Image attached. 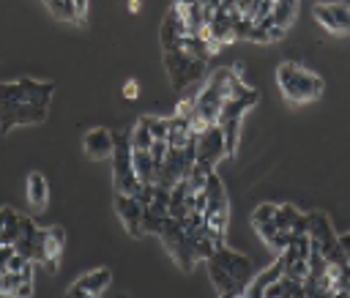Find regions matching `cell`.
<instances>
[{
	"mask_svg": "<svg viewBox=\"0 0 350 298\" xmlns=\"http://www.w3.org/2000/svg\"><path fill=\"white\" fill-rule=\"evenodd\" d=\"M241 120L243 118H224V120H216L224 131V142H227V156H235L238 150V137H241Z\"/></svg>",
	"mask_w": 350,
	"mask_h": 298,
	"instance_id": "obj_24",
	"label": "cell"
},
{
	"mask_svg": "<svg viewBox=\"0 0 350 298\" xmlns=\"http://www.w3.org/2000/svg\"><path fill=\"white\" fill-rule=\"evenodd\" d=\"M131 159H134V172L139 178V183H156V161L150 156V150H134L131 148Z\"/></svg>",
	"mask_w": 350,
	"mask_h": 298,
	"instance_id": "obj_22",
	"label": "cell"
},
{
	"mask_svg": "<svg viewBox=\"0 0 350 298\" xmlns=\"http://www.w3.org/2000/svg\"><path fill=\"white\" fill-rule=\"evenodd\" d=\"M227 156V142H224V131L219 123H211L200 131L197 137V161H205L211 167H216L221 159Z\"/></svg>",
	"mask_w": 350,
	"mask_h": 298,
	"instance_id": "obj_7",
	"label": "cell"
},
{
	"mask_svg": "<svg viewBox=\"0 0 350 298\" xmlns=\"http://www.w3.org/2000/svg\"><path fill=\"white\" fill-rule=\"evenodd\" d=\"M276 82H279L282 96H284L287 101H293V104L314 101V98H320L323 90H325V82H323L314 71H309V68H304V66H298V63H282V66L276 68Z\"/></svg>",
	"mask_w": 350,
	"mask_h": 298,
	"instance_id": "obj_1",
	"label": "cell"
},
{
	"mask_svg": "<svg viewBox=\"0 0 350 298\" xmlns=\"http://www.w3.org/2000/svg\"><path fill=\"white\" fill-rule=\"evenodd\" d=\"M44 3H46L49 14L55 19H60V22H85L82 14H79L77 0H44Z\"/></svg>",
	"mask_w": 350,
	"mask_h": 298,
	"instance_id": "obj_23",
	"label": "cell"
},
{
	"mask_svg": "<svg viewBox=\"0 0 350 298\" xmlns=\"http://www.w3.org/2000/svg\"><path fill=\"white\" fill-rule=\"evenodd\" d=\"M282 273H284V260L279 257L268 271L257 273V276L243 287V295H246V298H265V290H268V287H271Z\"/></svg>",
	"mask_w": 350,
	"mask_h": 298,
	"instance_id": "obj_17",
	"label": "cell"
},
{
	"mask_svg": "<svg viewBox=\"0 0 350 298\" xmlns=\"http://www.w3.org/2000/svg\"><path fill=\"white\" fill-rule=\"evenodd\" d=\"M314 19L334 36H350V5L347 3H317Z\"/></svg>",
	"mask_w": 350,
	"mask_h": 298,
	"instance_id": "obj_9",
	"label": "cell"
},
{
	"mask_svg": "<svg viewBox=\"0 0 350 298\" xmlns=\"http://www.w3.org/2000/svg\"><path fill=\"white\" fill-rule=\"evenodd\" d=\"M211 260H216L241 287H246L252 279H254V268H252V260L249 257H243L241 252H235V249H230V246H219L213 254H211Z\"/></svg>",
	"mask_w": 350,
	"mask_h": 298,
	"instance_id": "obj_8",
	"label": "cell"
},
{
	"mask_svg": "<svg viewBox=\"0 0 350 298\" xmlns=\"http://www.w3.org/2000/svg\"><path fill=\"white\" fill-rule=\"evenodd\" d=\"M137 96H139V85H137V79H129L123 85V98H137Z\"/></svg>",
	"mask_w": 350,
	"mask_h": 298,
	"instance_id": "obj_30",
	"label": "cell"
},
{
	"mask_svg": "<svg viewBox=\"0 0 350 298\" xmlns=\"http://www.w3.org/2000/svg\"><path fill=\"white\" fill-rule=\"evenodd\" d=\"M186 36H189V27H186L183 16L178 14V8L172 5V8L164 14V19H161V30H159L161 49H164V52H167V49H175V44H178L180 38H186Z\"/></svg>",
	"mask_w": 350,
	"mask_h": 298,
	"instance_id": "obj_13",
	"label": "cell"
},
{
	"mask_svg": "<svg viewBox=\"0 0 350 298\" xmlns=\"http://www.w3.org/2000/svg\"><path fill=\"white\" fill-rule=\"evenodd\" d=\"M276 208H279V205H273V202H262V205H257L254 213H252V224H254L257 235H260L265 243H271V238L279 232V227H276Z\"/></svg>",
	"mask_w": 350,
	"mask_h": 298,
	"instance_id": "obj_16",
	"label": "cell"
},
{
	"mask_svg": "<svg viewBox=\"0 0 350 298\" xmlns=\"http://www.w3.org/2000/svg\"><path fill=\"white\" fill-rule=\"evenodd\" d=\"M46 104H14L3 109V134H8L14 126H38L46 120Z\"/></svg>",
	"mask_w": 350,
	"mask_h": 298,
	"instance_id": "obj_10",
	"label": "cell"
},
{
	"mask_svg": "<svg viewBox=\"0 0 350 298\" xmlns=\"http://www.w3.org/2000/svg\"><path fill=\"white\" fill-rule=\"evenodd\" d=\"M63 243H66V232L63 227H46V235H44V252H41V262L49 273H57V262H60V254H63Z\"/></svg>",
	"mask_w": 350,
	"mask_h": 298,
	"instance_id": "obj_14",
	"label": "cell"
},
{
	"mask_svg": "<svg viewBox=\"0 0 350 298\" xmlns=\"http://www.w3.org/2000/svg\"><path fill=\"white\" fill-rule=\"evenodd\" d=\"M298 11V0H276L273 3V19L279 27H290Z\"/></svg>",
	"mask_w": 350,
	"mask_h": 298,
	"instance_id": "obj_26",
	"label": "cell"
},
{
	"mask_svg": "<svg viewBox=\"0 0 350 298\" xmlns=\"http://www.w3.org/2000/svg\"><path fill=\"white\" fill-rule=\"evenodd\" d=\"M82 148L90 159L101 161V159H112L115 153V134L104 126H96L90 131H85V139H82Z\"/></svg>",
	"mask_w": 350,
	"mask_h": 298,
	"instance_id": "obj_12",
	"label": "cell"
},
{
	"mask_svg": "<svg viewBox=\"0 0 350 298\" xmlns=\"http://www.w3.org/2000/svg\"><path fill=\"white\" fill-rule=\"evenodd\" d=\"M129 3V11L134 14V11H139V0H126Z\"/></svg>",
	"mask_w": 350,
	"mask_h": 298,
	"instance_id": "obj_32",
	"label": "cell"
},
{
	"mask_svg": "<svg viewBox=\"0 0 350 298\" xmlns=\"http://www.w3.org/2000/svg\"><path fill=\"white\" fill-rule=\"evenodd\" d=\"M27 202L36 213L46 211V202H49V186H46V178L41 172H30L27 175Z\"/></svg>",
	"mask_w": 350,
	"mask_h": 298,
	"instance_id": "obj_19",
	"label": "cell"
},
{
	"mask_svg": "<svg viewBox=\"0 0 350 298\" xmlns=\"http://www.w3.org/2000/svg\"><path fill=\"white\" fill-rule=\"evenodd\" d=\"M14 254H16V246L14 243H0V265H5Z\"/></svg>",
	"mask_w": 350,
	"mask_h": 298,
	"instance_id": "obj_29",
	"label": "cell"
},
{
	"mask_svg": "<svg viewBox=\"0 0 350 298\" xmlns=\"http://www.w3.org/2000/svg\"><path fill=\"white\" fill-rule=\"evenodd\" d=\"M129 139H131V148L134 150H150L153 134H150V128H148V123L142 118L134 123V128H129Z\"/></svg>",
	"mask_w": 350,
	"mask_h": 298,
	"instance_id": "obj_25",
	"label": "cell"
},
{
	"mask_svg": "<svg viewBox=\"0 0 350 298\" xmlns=\"http://www.w3.org/2000/svg\"><path fill=\"white\" fill-rule=\"evenodd\" d=\"M115 213L120 219V224L126 227V232L131 238H142L145 230H142V213H145V205L137 194H123V191H115Z\"/></svg>",
	"mask_w": 350,
	"mask_h": 298,
	"instance_id": "obj_6",
	"label": "cell"
},
{
	"mask_svg": "<svg viewBox=\"0 0 350 298\" xmlns=\"http://www.w3.org/2000/svg\"><path fill=\"white\" fill-rule=\"evenodd\" d=\"M347 293H350V273H347Z\"/></svg>",
	"mask_w": 350,
	"mask_h": 298,
	"instance_id": "obj_33",
	"label": "cell"
},
{
	"mask_svg": "<svg viewBox=\"0 0 350 298\" xmlns=\"http://www.w3.org/2000/svg\"><path fill=\"white\" fill-rule=\"evenodd\" d=\"M112 284V271L109 268H96L85 276H79L71 287H68V295L71 298H98L107 293V287Z\"/></svg>",
	"mask_w": 350,
	"mask_h": 298,
	"instance_id": "obj_11",
	"label": "cell"
},
{
	"mask_svg": "<svg viewBox=\"0 0 350 298\" xmlns=\"http://www.w3.org/2000/svg\"><path fill=\"white\" fill-rule=\"evenodd\" d=\"M339 246H342V252H345V257H347V268H350V232L339 235Z\"/></svg>",
	"mask_w": 350,
	"mask_h": 298,
	"instance_id": "obj_31",
	"label": "cell"
},
{
	"mask_svg": "<svg viewBox=\"0 0 350 298\" xmlns=\"http://www.w3.org/2000/svg\"><path fill=\"white\" fill-rule=\"evenodd\" d=\"M161 243H164V249L170 252V257H172V262L175 265H180V271H191L194 265H197V257H194V252H191V243H189V235H186V230H183V221H178V219H172V216H167V221H164V230H161Z\"/></svg>",
	"mask_w": 350,
	"mask_h": 298,
	"instance_id": "obj_5",
	"label": "cell"
},
{
	"mask_svg": "<svg viewBox=\"0 0 350 298\" xmlns=\"http://www.w3.org/2000/svg\"><path fill=\"white\" fill-rule=\"evenodd\" d=\"M142 120L148 123L153 139H167L170 134V118H153V115H142Z\"/></svg>",
	"mask_w": 350,
	"mask_h": 298,
	"instance_id": "obj_27",
	"label": "cell"
},
{
	"mask_svg": "<svg viewBox=\"0 0 350 298\" xmlns=\"http://www.w3.org/2000/svg\"><path fill=\"white\" fill-rule=\"evenodd\" d=\"M175 115H186V118H191V115H194V96L183 98V101L175 107Z\"/></svg>",
	"mask_w": 350,
	"mask_h": 298,
	"instance_id": "obj_28",
	"label": "cell"
},
{
	"mask_svg": "<svg viewBox=\"0 0 350 298\" xmlns=\"http://www.w3.org/2000/svg\"><path fill=\"white\" fill-rule=\"evenodd\" d=\"M208 262V276H211V282H213V287H216V293L219 295H243V287L216 262V260H205Z\"/></svg>",
	"mask_w": 350,
	"mask_h": 298,
	"instance_id": "obj_18",
	"label": "cell"
},
{
	"mask_svg": "<svg viewBox=\"0 0 350 298\" xmlns=\"http://www.w3.org/2000/svg\"><path fill=\"white\" fill-rule=\"evenodd\" d=\"M276 227L279 230H284V232H290L293 238L295 235H304L306 230H309V219H306V213H301L295 205H279L276 208Z\"/></svg>",
	"mask_w": 350,
	"mask_h": 298,
	"instance_id": "obj_15",
	"label": "cell"
},
{
	"mask_svg": "<svg viewBox=\"0 0 350 298\" xmlns=\"http://www.w3.org/2000/svg\"><path fill=\"white\" fill-rule=\"evenodd\" d=\"M112 191L123 194H137L142 191V183L134 172V159H131V139L129 131L115 134V153H112Z\"/></svg>",
	"mask_w": 350,
	"mask_h": 298,
	"instance_id": "obj_2",
	"label": "cell"
},
{
	"mask_svg": "<svg viewBox=\"0 0 350 298\" xmlns=\"http://www.w3.org/2000/svg\"><path fill=\"white\" fill-rule=\"evenodd\" d=\"M265 298H304V282L290 279V276L282 273V276L265 290Z\"/></svg>",
	"mask_w": 350,
	"mask_h": 298,
	"instance_id": "obj_21",
	"label": "cell"
},
{
	"mask_svg": "<svg viewBox=\"0 0 350 298\" xmlns=\"http://www.w3.org/2000/svg\"><path fill=\"white\" fill-rule=\"evenodd\" d=\"M19 230H22V216L11 205H3V211H0V243H16Z\"/></svg>",
	"mask_w": 350,
	"mask_h": 298,
	"instance_id": "obj_20",
	"label": "cell"
},
{
	"mask_svg": "<svg viewBox=\"0 0 350 298\" xmlns=\"http://www.w3.org/2000/svg\"><path fill=\"white\" fill-rule=\"evenodd\" d=\"M205 66L208 60H200L194 55H189L186 49L175 46V49H167L164 52V68H167V77H170V85L175 90H183L186 85L202 79L205 74Z\"/></svg>",
	"mask_w": 350,
	"mask_h": 298,
	"instance_id": "obj_3",
	"label": "cell"
},
{
	"mask_svg": "<svg viewBox=\"0 0 350 298\" xmlns=\"http://www.w3.org/2000/svg\"><path fill=\"white\" fill-rule=\"evenodd\" d=\"M55 82H36L30 77L16 79V82H3V109L14 104H46L52 98Z\"/></svg>",
	"mask_w": 350,
	"mask_h": 298,
	"instance_id": "obj_4",
	"label": "cell"
}]
</instances>
